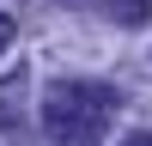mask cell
<instances>
[{
	"mask_svg": "<svg viewBox=\"0 0 152 146\" xmlns=\"http://www.w3.org/2000/svg\"><path fill=\"white\" fill-rule=\"evenodd\" d=\"M110 110H116V91H110V85L55 79L43 91V128H49V140H61V146H97L104 128H110Z\"/></svg>",
	"mask_w": 152,
	"mask_h": 146,
	"instance_id": "obj_1",
	"label": "cell"
},
{
	"mask_svg": "<svg viewBox=\"0 0 152 146\" xmlns=\"http://www.w3.org/2000/svg\"><path fill=\"white\" fill-rule=\"evenodd\" d=\"M110 12H116V24H146L152 0H110Z\"/></svg>",
	"mask_w": 152,
	"mask_h": 146,
	"instance_id": "obj_2",
	"label": "cell"
},
{
	"mask_svg": "<svg viewBox=\"0 0 152 146\" xmlns=\"http://www.w3.org/2000/svg\"><path fill=\"white\" fill-rule=\"evenodd\" d=\"M18 91H24V79L12 73V85L0 91V128H18Z\"/></svg>",
	"mask_w": 152,
	"mask_h": 146,
	"instance_id": "obj_3",
	"label": "cell"
},
{
	"mask_svg": "<svg viewBox=\"0 0 152 146\" xmlns=\"http://www.w3.org/2000/svg\"><path fill=\"white\" fill-rule=\"evenodd\" d=\"M12 36H18V24H12V12H0V55L12 49Z\"/></svg>",
	"mask_w": 152,
	"mask_h": 146,
	"instance_id": "obj_4",
	"label": "cell"
},
{
	"mask_svg": "<svg viewBox=\"0 0 152 146\" xmlns=\"http://www.w3.org/2000/svg\"><path fill=\"white\" fill-rule=\"evenodd\" d=\"M122 146H152V134H128V140H122Z\"/></svg>",
	"mask_w": 152,
	"mask_h": 146,
	"instance_id": "obj_5",
	"label": "cell"
}]
</instances>
